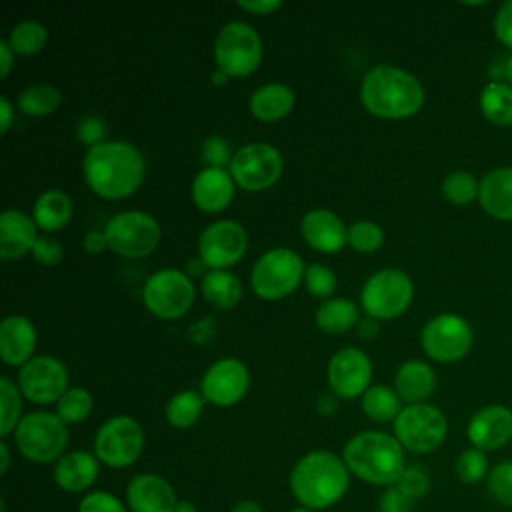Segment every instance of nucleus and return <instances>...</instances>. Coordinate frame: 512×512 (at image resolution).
<instances>
[{
  "label": "nucleus",
  "instance_id": "6",
  "mask_svg": "<svg viewBox=\"0 0 512 512\" xmlns=\"http://www.w3.org/2000/svg\"><path fill=\"white\" fill-rule=\"evenodd\" d=\"M306 266L290 248H270L252 266L250 288L262 300H282L304 280Z\"/></svg>",
  "mask_w": 512,
  "mask_h": 512
},
{
  "label": "nucleus",
  "instance_id": "61",
  "mask_svg": "<svg viewBox=\"0 0 512 512\" xmlns=\"http://www.w3.org/2000/svg\"><path fill=\"white\" fill-rule=\"evenodd\" d=\"M504 74H506V78L510 80V84H512V56L506 60V64H504Z\"/></svg>",
  "mask_w": 512,
  "mask_h": 512
},
{
  "label": "nucleus",
  "instance_id": "39",
  "mask_svg": "<svg viewBox=\"0 0 512 512\" xmlns=\"http://www.w3.org/2000/svg\"><path fill=\"white\" fill-rule=\"evenodd\" d=\"M478 190L480 182L466 170H454L442 180V196L456 206L470 204L478 198Z\"/></svg>",
  "mask_w": 512,
  "mask_h": 512
},
{
  "label": "nucleus",
  "instance_id": "60",
  "mask_svg": "<svg viewBox=\"0 0 512 512\" xmlns=\"http://www.w3.org/2000/svg\"><path fill=\"white\" fill-rule=\"evenodd\" d=\"M212 80H214V84L216 86H220V84H226V80H228V76L222 72V70H214V74H212Z\"/></svg>",
  "mask_w": 512,
  "mask_h": 512
},
{
  "label": "nucleus",
  "instance_id": "15",
  "mask_svg": "<svg viewBox=\"0 0 512 512\" xmlns=\"http://www.w3.org/2000/svg\"><path fill=\"white\" fill-rule=\"evenodd\" d=\"M22 396L34 404H52L62 398L68 386V370L54 356L40 354L18 370L16 380Z\"/></svg>",
  "mask_w": 512,
  "mask_h": 512
},
{
  "label": "nucleus",
  "instance_id": "49",
  "mask_svg": "<svg viewBox=\"0 0 512 512\" xmlns=\"http://www.w3.org/2000/svg\"><path fill=\"white\" fill-rule=\"evenodd\" d=\"M414 500L400 492L396 486H390L380 496V512H412Z\"/></svg>",
  "mask_w": 512,
  "mask_h": 512
},
{
  "label": "nucleus",
  "instance_id": "11",
  "mask_svg": "<svg viewBox=\"0 0 512 512\" xmlns=\"http://www.w3.org/2000/svg\"><path fill=\"white\" fill-rule=\"evenodd\" d=\"M448 434V420L440 408L420 402L408 404L394 420V436L402 448L426 454L436 450Z\"/></svg>",
  "mask_w": 512,
  "mask_h": 512
},
{
  "label": "nucleus",
  "instance_id": "7",
  "mask_svg": "<svg viewBox=\"0 0 512 512\" xmlns=\"http://www.w3.org/2000/svg\"><path fill=\"white\" fill-rule=\"evenodd\" d=\"M262 60V38L246 22L224 24L214 40V62L228 78L250 76Z\"/></svg>",
  "mask_w": 512,
  "mask_h": 512
},
{
  "label": "nucleus",
  "instance_id": "35",
  "mask_svg": "<svg viewBox=\"0 0 512 512\" xmlns=\"http://www.w3.org/2000/svg\"><path fill=\"white\" fill-rule=\"evenodd\" d=\"M204 396L196 390L176 392L166 404V420L174 428H190L198 422L204 410Z\"/></svg>",
  "mask_w": 512,
  "mask_h": 512
},
{
  "label": "nucleus",
  "instance_id": "22",
  "mask_svg": "<svg viewBox=\"0 0 512 512\" xmlns=\"http://www.w3.org/2000/svg\"><path fill=\"white\" fill-rule=\"evenodd\" d=\"M36 328L28 316L8 314L0 322V358L8 366H24L34 358Z\"/></svg>",
  "mask_w": 512,
  "mask_h": 512
},
{
  "label": "nucleus",
  "instance_id": "20",
  "mask_svg": "<svg viewBox=\"0 0 512 512\" xmlns=\"http://www.w3.org/2000/svg\"><path fill=\"white\" fill-rule=\"evenodd\" d=\"M300 234L310 248L334 254L348 244V226L328 208H312L302 216Z\"/></svg>",
  "mask_w": 512,
  "mask_h": 512
},
{
  "label": "nucleus",
  "instance_id": "57",
  "mask_svg": "<svg viewBox=\"0 0 512 512\" xmlns=\"http://www.w3.org/2000/svg\"><path fill=\"white\" fill-rule=\"evenodd\" d=\"M232 512H264V508L254 500H242L232 508Z\"/></svg>",
  "mask_w": 512,
  "mask_h": 512
},
{
  "label": "nucleus",
  "instance_id": "12",
  "mask_svg": "<svg viewBox=\"0 0 512 512\" xmlns=\"http://www.w3.org/2000/svg\"><path fill=\"white\" fill-rule=\"evenodd\" d=\"M144 430L132 416L108 418L94 436L96 458L112 468H126L134 464L144 450Z\"/></svg>",
  "mask_w": 512,
  "mask_h": 512
},
{
  "label": "nucleus",
  "instance_id": "52",
  "mask_svg": "<svg viewBox=\"0 0 512 512\" xmlns=\"http://www.w3.org/2000/svg\"><path fill=\"white\" fill-rule=\"evenodd\" d=\"M82 246L88 254H100L108 248V240H106V234L104 230H88L84 234V240H82Z\"/></svg>",
  "mask_w": 512,
  "mask_h": 512
},
{
  "label": "nucleus",
  "instance_id": "62",
  "mask_svg": "<svg viewBox=\"0 0 512 512\" xmlns=\"http://www.w3.org/2000/svg\"><path fill=\"white\" fill-rule=\"evenodd\" d=\"M290 512H314V510H308V508L300 506V508H294V510H290Z\"/></svg>",
  "mask_w": 512,
  "mask_h": 512
},
{
  "label": "nucleus",
  "instance_id": "2",
  "mask_svg": "<svg viewBox=\"0 0 512 512\" xmlns=\"http://www.w3.org/2000/svg\"><path fill=\"white\" fill-rule=\"evenodd\" d=\"M360 102L376 118L402 120L414 116L424 104L420 80L392 64L370 68L360 84Z\"/></svg>",
  "mask_w": 512,
  "mask_h": 512
},
{
  "label": "nucleus",
  "instance_id": "47",
  "mask_svg": "<svg viewBox=\"0 0 512 512\" xmlns=\"http://www.w3.org/2000/svg\"><path fill=\"white\" fill-rule=\"evenodd\" d=\"M32 256L40 264H44V266H54V264H58L62 260L64 246H62V242L58 238L44 234V236H38V240H36V244L32 248Z\"/></svg>",
  "mask_w": 512,
  "mask_h": 512
},
{
  "label": "nucleus",
  "instance_id": "51",
  "mask_svg": "<svg viewBox=\"0 0 512 512\" xmlns=\"http://www.w3.org/2000/svg\"><path fill=\"white\" fill-rule=\"evenodd\" d=\"M236 6L240 10H246L256 16H268V14H274L276 10H280L282 2L280 0H238Z\"/></svg>",
  "mask_w": 512,
  "mask_h": 512
},
{
  "label": "nucleus",
  "instance_id": "45",
  "mask_svg": "<svg viewBox=\"0 0 512 512\" xmlns=\"http://www.w3.org/2000/svg\"><path fill=\"white\" fill-rule=\"evenodd\" d=\"M78 512H128V508L114 494L104 490H94L80 500Z\"/></svg>",
  "mask_w": 512,
  "mask_h": 512
},
{
  "label": "nucleus",
  "instance_id": "55",
  "mask_svg": "<svg viewBox=\"0 0 512 512\" xmlns=\"http://www.w3.org/2000/svg\"><path fill=\"white\" fill-rule=\"evenodd\" d=\"M12 118H14V108L10 104V100L6 96H0V132L6 134L12 126Z\"/></svg>",
  "mask_w": 512,
  "mask_h": 512
},
{
  "label": "nucleus",
  "instance_id": "36",
  "mask_svg": "<svg viewBox=\"0 0 512 512\" xmlns=\"http://www.w3.org/2000/svg\"><path fill=\"white\" fill-rule=\"evenodd\" d=\"M6 42L14 54L32 56V54H38L46 46L48 30L38 20H22L10 30Z\"/></svg>",
  "mask_w": 512,
  "mask_h": 512
},
{
  "label": "nucleus",
  "instance_id": "43",
  "mask_svg": "<svg viewBox=\"0 0 512 512\" xmlns=\"http://www.w3.org/2000/svg\"><path fill=\"white\" fill-rule=\"evenodd\" d=\"M304 284H306V290L312 296L328 298L334 292V288H336V274L332 272L330 266L314 262V264L306 266Z\"/></svg>",
  "mask_w": 512,
  "mask_h": 512
},
{
  "label": "nucleus",
  "instance_id": "32",
  "mask_svg": "<svg viewBox=\"0 0 512 512\" xmlns=\"http://www.w3.org/2000/svg\"><path fill=\"white\" fill-rule=\"evenodd\" d=\"M16 104H18L20 112H24L26 116L42 118V116H48V114H52L60 108L62 92L54 84L34 82L18 94Z\"/></svg>",
  "mask_w": 512,
  "mask_h": 512
},
{
  "label": "nucleus",
  "instance_id": "26",
  "mask_svg": "<svg viewBox=\"0 0 512 512\" xmlns=\"http://www.w3.org/2000/svg\"><path fill=\"white\" fill-rule=\"evenodd\" d=\"M480 206L498 220H512V168H496L482 176L478 190Z\"/></svg>",
  "mask_w": 512,
  "mask_h": 512
},
{
  "label": "nucleus",
  "instance_id": "42",
  "mask_svg": "<svg viewBox=\"0 0 512 512\" xmlns=\"http://www.w3.org/2000/svg\"><path fill=\"white\" fill-rule=\"evenodd\" d=\"M456 476L464 482V484H478L480 480H484L488 476V458L482 450L478 448H468L464 452H460V456L456 458L454 464Z\"/></svg>",
  "mask_w": 512,
  "mask_h": 512
},
{
  "label": "nucleus",
  "instance_id": "27",
  "mask_svg": "<svg viewBox=\"0 0 512 512\" xmlns=\"http://www.w3.org/2000/svg\"><path fill=\"white\" fill-rule=\"evenodd\" d=\"M436 388V374L430 364L422 360H408L398 366L394 374V390L400 400L408 404L424 402Z\"/></svg>",
  "mask_w": 512,
  "mask_h": 512
},
{
  "label": "nucleus",
  "instance_id": "8",
  "mask_svg": "<svg viewBox=\"0 0 512 512\" xmlns=\"http://www.w3.org/2000/svg\"><path fill=\"white\" fill-rule=\"evenodd\" d=\"M414 296L412 278L400 268H382L374 272L360 290V304L366 316L392 320L406 312Z\"/></svg>",
  "mask_w": 512,
  "mask_h": 512
},
{
  "label": "nucleus",
  "instance_id": "5",
  "mask_svg": "<svg viewBox=\"0 0 512 512\" xmlns=\"http://www.w3.org/2000/svg\"><path fill=\"white\" fill-rule=\"evenodd\" d=\"M14 442L26 460L38 464L58 462L68 444V424L56 412H30L18 422Z\"/></svg>",
  "mask_w": 512,
  "mask_h": 512
},
{
  "label": "nucleus",
  "instance_id": "38",
  "mask_svg": "<svg viewBox=\"0 0 512 512\" xmlns=\"http://www.w3.org/2000/svg\"><path fill=\"white\" fill-rule=\"evenodd\" d=\"M22 392L18 388L16 382H12L8 376L0 378V436L6 438L8 434H12L18 426V422L22 420L20 412H22Z\"/></svg>",
  "mask_w": 512,
  "mask_h": 512
},
{
  "label": "nucleus",
  "instance_id": "14",
  "mask_svg": "<svg viewBox=\"0 0 512 512\" xmlns=\"http://www.w3.org/2000/svg\"><path fill=\"white\" fill-rule=\"evenodd\" d=\"M472 328L458 314H438L430 318L420 334L424 352L436 362H456L464 358L472 346Z\"/></svg>",
  "mask_w": 512,
  "mask_h": 512
},
{
  "label": "nucleus",
  "instance_id": "44",
  "mask_svg": "<svg viewBox=\"0 0 512 512\" xmlns=\"http://www.w3.org/2000/svg\"><path fill=\"white\" fill-rule=\"evenodd\" d=\"M394 486L416 502V500H420L422 496L428 494L430 478H428V474L422 468L408 466V468H404V472L400 474V478H398V482Z\"/></svg>",
  "mask_w": 512,
  "mask_h": 512
},
{
  "label": "nucleus",
  "instance_id": "53",
  "mask_svg": "<svg viewBox=\"0 0 512 512\" xmlns=\"http://www.w3.org/2000/svg\"><path fill=\"white\" fill-rule=\"evenodd\" d=\"M378 330H380L378 320H376V318H370V316L360 318L358 324H356V332H358V336H360L362 340H372V338L378 334Z\"/></svg>",
  "mask_w": 512,
  "mask_h": 512
},
{
  "label": "nucleus",
  "instance_id": "28",
  "mask_svg": "<svg viewBox=\"0 0 512 512\" xmlns=\"http://www.w3.org/2000/svg\"><path fill=\"white\" fill-rule=\"evenodd\" d=\"M250 114L260 122H276L294 108V92L282 82H270L256 88L248 100Z\"/></svg>",
  "mask_w": 512,
  "mask_h": 512
},
{
  "label": "nucleus",
  "instance_id": "21",
  "mask_svg": "<svg viewBox=\"0 0 512 512\" xmlns=\"http://www.w3.org/2000/svg\"><path fill=\"white\" fill-rule=\"evenodd\" d=\"M178 502L172 484L158 474H138L126 486V504L132 512H176Z\"/></svg>",
  "mask_w": 512,
  "mask_h": 512
},
{
  "label": "nucleus",
  "instance_id": "16",
  "mask_svg": "<svg viewBox=\"0 0 512 512\" xmlns=\"http://www.w3.org/2000/svg\"><path fill=\"white\" fill-rule=\"evenodd\" d=\"M248 236L236 220H218L206 226L198 238V258L210 270H226L246 254Z\"/></svg>",
  "mask_w": 512,
  "mask_h": 512
},
{
  "label": "nucleus",
  "instance_id": "25",
  "mask_svg": "<svg viewBox=\"0 0 512 512\" xmlns=\"http://www.w3.org/2000/svg\"><path fill=\"white\" fill-rule=\"evenodd\" d=\"M98 462L96 454L86 450L66 452L54 466V482L66 492H84L98 478Z\"/></svg>",
  "mask_w": 512,
  "mask_h": 512
},
{
  "label": "nucleus",
  "instance_id": "18",
  "mask_svg": "<svg viewBox=\"0 0 512 512\" xmlns=\"http://www.w3.org/2000/svg\"><path fill=\"white\" fill-rule=\"evenodd\" d=\"M326 378L330 392L336 398L352 400V398H362V394L370 388V378H372V362L366 352L360 348L348 346L338 350L326 368Z\"/></svg>",
  "mask_w": 512,
  "mask_h": 512
},
{
  "label": "nucleus",
  "instance_id": "10",
  "mask_svg": "<svg viewBox=\"0 0 512 512\" xmlns=\"http://www.w3.org/2000/svg\"><path fill=\"white\" fill-rule=\"evenodd\" d=\"M196 298V288L184 270L160 268L148 276L142 300L148 312L160 320H176L184 316Z\"/></svg>",
  "mask_w": 512,
  "mask_h": 512
},
{
  "label": "nucleus",
  "instance_id": "34",
  "mask_svg": "<svg viewBox=\"0 0 512 512\" xmlns=\"http://www.w3.org/2000/svg\"><path fill=\"white\" fill-rule=\"evenodd\" d=\"M362 410L376 422H394L400 414V396L394 388L384 384H374L362 394Z\"/></svg>",
  "mask_w": 512,
  "mask_h": 512
},
{
  "label": "nucleus",
  "instance_id": "31",
  "mask_svg": "<svg viewBox=\"0 0 512 512\" xmlns=\"http://www.w3.org/2000/svg\"><path fill=\"white\" fill-rule=\"evenodd\" d=\"M360 320V308L348 298H328L316 312L314 322L326 334H342L356 326Z\"/></svg>",
  "mask_w": 512,
  "mask_h": 512
},
{
  "label": "nucleus",
  "instance_id": "59",
  "mask_svg": "<svg viewBox=\"0 0 512 512\" xmlns=\"http://www.w3.org/2000/svg\"><path fill=\"white\" fill-rule=\"evenodd\" d=\"M176 512H198V510H196V506H194L192 502H188V500H180V502H178V506H176Z\"/></svg>",
  "mask_w": 512,
  "mask_h": 512
},
{
  "label": "nucleus",
  "instance_id": "3",
  "mask_svg": "<svg viewBox=\"0 0 512 512\" xmlns=\"http://www.w3.org/2000/svg\"><path fill=\"white\" fill-rule=\"evenodd\" d=\"M350 470L330 450L304 454L290 472V490L308 510H324L336 504L348 490Z\"/></svg>",
  "mask_w": 512,
  "mask_h": 512
},
{
  "label": "nucleus",
  "instance_id": "33",
  "mask_svg": "<svg viewBox=\"0 0 512 512\" xmlns=\"http://www.w3.org/2000/svg\"><path fill=\"white\" fill-rule=\"evenodd\" d=\"M480 110L496 126H512V86L488 82L480 92Z\"/></svg>",
  "mask_w": 512,
  "mask_h": 512
},
{
  "label": "nucleus",
  "instance_id": "23",
  "mask_svg": "<svg viewBox=\"0 0 512 512\" xmlns=\"http://www.w3.org/2000/svg\"><path fill=\"white\" fill-rule=\"evenodd\" d=\"M234 186L226 168L204 166L192 180V202L206 214L222 212L234 198Z\"/></svg>",
  "mask_w": 512,
  "mask_h": 512
},
{
  "label": "nucleus",
  "instance_id": "4",
  "mask_svg": "<svg viewBox=\"0 0 512 512\" xmlns=\"http://www.w3.org/2000/svg\"><path fill=\"white\" fill-rule=\"evenodd\" d=\"M342 460L350 474L376 486H394L406 468L402 444L396 436L378 430L352 436L344 444Z\"/></svg>",
  "mask_w": 512,
  "mask_h": 512
},
{
  "label": "nucleus",
  "instance_id": "29",
  "mask_svg": "<svg viewBox=\"0 0 512 512\" xmlns=\"http://www.w3.org/2000/svg\"><path fill=\"white\" fill-rule=\"evenodd\" d=\"M32 218L40 230L58 232L72 218V198L60 188L44 190L34 202Z\"/></svg>",
  "mask_w": 512,
  "mask_h": 512
},
{
  "label": "nucleus",
  "instance_id": "41",
  "mask_svg": "<svg viewBox=\"0 0 512 512\" xmlns=\"http://www.w3.org/2000/svg\"><path fill=\"white\" fill-rule=\"evenodd\" d=\"M486 490L496 504L512 508V460L490 468L486 476Z\"/></svg>",
  "mask_w": 512,
  "mask_h": 512
},
{
  "label": "nucleus",
  "instance_id": "54",
  "mask_svg": "<svg viewBox=\"0 0 512 512\" xmlns=\"http://www.w3.org/2000/svg\"><path fill=\"white\" fill-rule=\"evenodd\" d=\"M14 52H12V48L8 46V42L6 40H2L0 42V78H6L8 74H10V70H12V64H14Z\"/></svg>",
  "mask_w": 512,
  "mask_h": 512
},
{
  "label": "nucleus",
  "instance_id": "30",
  "mask_svg": "<svg viewBox=\"0 0 512 512\" xmlns=\"http://www.w3.org/2000/svg\"><path fill=\"white\" fill-rule=\"evenodd\" d=\"M200 292L214 308L230 310L242 298V282L228 270H210L200 280Z\"/></svg>",
  "mask_w": 512,
  "mask_h": 512
},
{
  "label": "nucleus",
  "instance_id": "19",
  "mask_svg": "<svg viewBox=\"0 0 512 512\" xmlns=\"http://www.w3.org/2000/svg\"><path fill=\"white\" fill-rule=\"evenodd\" d=\"M468 440L482 452L502 448L512 440V410L500 404L480 408L468 422Z\"/></svg>",
  "mask_w": 512,
  "mask_h": 512
},
{
  "label": "nucleus",
  "instance_id": "24",
  "mask_svg": "<svg viewBox=\"0 0 512 512\" xmlns=\"http://www.w3.org/2000/svg\"><path fill=\"white\" fill-rule=\"evenodd\" d=\"M38 240V226L32 216L22 210L8 208L0 214V256L2 260H18L32 252Z\"/></svg>",
  "mask_w": 512,
  "mask_h": 512
},
{
  "label": "nucleus",
  "instance_id": "9",
  "mask_svg": "<svg viewBox=\"0 0 512 512\" xmlns=\"http://www.w3.org/2000/svg\"><path fill=\"white\" fill-rule=\"evenodd\" d=\"M104 234L108 248L118 256L144 258L158 248L162 230L154 216L140 210H126L106 222Z\"/></svg>",
  "mask_w": 512,
  "mask_h": 512
},
{
  "label": "nucleus",
  "instance_id": "40",
  "mask_svg": "<svg viewBox=\"0 0 512 512\" xmlns=\"http://www.w3.org/2000/svg\"><path fill=\"white\" fill-rule=\"evenodd\" d=\"M348 244L362 254L376 252L384 244V232L372 220H356L348 226Z\"/></svg>",
  "mask_w": 512,
  "mask_h": 512
},
{
  "label": "nucleus",
  "instance_id": "37",
  "mask_svg": "<svg viewBox=\"0 0 512 512\" xmlns=\"http://www.w3.org/2000/svg\"><path fill=\"white\" fill-rule=\"evenodd\" d=\"M94 408V396L90 390L82 386L68 388L62 398L56 402V414L66 424H78L84 422Z\"/></svg>",
  "mask_w": 512,
  "mask_h": 512
},
{
  "label": "nucleus",
  "instance_id": "13",
  "mask_svg": "<svg viewBox=\"0 0 512 512\" xmlns=\"http://www.w3.org/2000/svg\"><path fill=\"white\" fill-rule=\"evenodd\" d=\"M282 168L284 160L278 148L266 142H250L234 152L228 172L242 190L260 192L280 180Z\"/></svg>",
  "mask_w": 512,
  "mask_h": 512
},
{
  "label": "nucleus",
  "instance_id": "50",
  "mask_svg": "<svg viewBox=\"0 0 512 512\" xmlns=\"http://www.w3.org/2000/svg\"><path fill=\"white\" fill-rule=\"evenodd\" d=\"M494 32H496V38L512 50V0L504 2L498 12H496V18H494Z\"/></svg>",
  "mask_w": 512,
  "mask_h": 512
},
{
  "label": "nucleus",
  "instance_id": "56",
  "mask_svg": "<svg viewBox=\"0 0 512 512\" xmlns=\"http://www.w3.org/2000/svg\"><path fill=\"white\" fill-rule=\"evenodd\" d=\"M318 410L322 414H332L336 410V396L334 394H324L318 398Z\"/></svg>",
  "mask_w": 512,
  "mask_h": 512
},
{
  "label": "nucleus",
  "instance_id": "46",
  "mask_svg": "<svg viewBox=\"0 0 512 512\" xmlns=\"http://www.w3.org/2000/svg\"><path fill=\"white\" fill-rule=\"evenodd\" d=\"M230 144L222 136H208L202 144V160L208 168H226L232 160Z\"/></svg>",
  "mask_w": 512,
  "mask_h": 512
},
{
  "label": "nucleus",
  "instance_id": "58",
  "mask_svg": "<svg viewBox=\"0 0 512 512\" xmlns=\"http://www.w3.org/2000/svg\"><path fill=\"white\" fill-rule=\"evenodd\" d=\"M8 466H10V450H8V444L2 440L0 442V474H6Z\"/></svg>",
  "mask_w": 512,
  "mask_h": 512
},
{
  "label": "nucleus",
  "instance_id": "48",
  "mask_svg": "<svg viewBox=\"0 0 512 512\" xmlns=\"http://www.w3.org/2000/svg\"><path fill=\"white\" fill-rule=\"evenodd\" d=\"M76 136L88 148L96 146L100 142H106V124L98 116H84L76 126Z\"/></svg>",
  "mask_w": 512,
  "mask_h": 512
},
{
  "label": "nucleus",
  "instance_id": "1",
  "mask_svg": "<svg viewBox=\"0 0 512 512\" xmlns=\"http://www.w3.org/2000/svg\"><path fill=\"white\" fill-rule=\"evenodd\" d=\"M82 174L96 196L104 200H124L144 182L146 162L134 144L126 140H106L86 150Z\"/></svg>",
  "mask_w": 512,
  "mask_h": 512
},
{
  "label": "nucleus",
  "instance_id": "17",
  "mask_svg": "<svg viewBox=\"0 0 512 512\" xmlns=\"http://www.w3.org/2000/svg\"><path fill=\"white\" fill-rule=\"evenodd\" d=\"M250 386V372L238 358L216 360L200 380V394L204 400L218 408L238 404Z\"/></svg>",
  "mask_w": 512,
  "mask_h": 512
}]
</instances>
